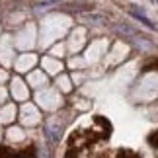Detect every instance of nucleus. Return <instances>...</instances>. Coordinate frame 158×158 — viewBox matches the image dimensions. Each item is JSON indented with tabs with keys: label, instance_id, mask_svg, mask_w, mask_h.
I'll list each match as a JSON object with an SVG mask.
<instances>
[{
	"label": "nucleus",
	"instance_id": "1",
	"mask_svg": "<svg viewBox=\"0 0 158 158\" xmlns=\"http://www.w3.org/2000/svg\"><path fill=\"white\" fill-rule=\"evenodd\" d=\"M63 129H64L63 121L49 119V121H47V125H45V137L49 139L51 143H57L59 139H60V135H63Z\"/></svg>",
	"mask_w": 158,
	"mask_h": 158
},
{
	"label": "nucleus",
	"instance_id": "2",
	"mask_svg": "<svg viewBox=\"0 0 158 158\" xmlns=\"http://www.w3.org/2000/svg\"><path fill=\"white\" fill-rule=\"evenodd\" d=\"M131 16L135 18V20H139V22H143V23H144V26H147V27H150V29H156V26H154V23H152V22L148 20L147 16L143 14V12H139V10H131Z\"/></svg>",
	"mask_w": 158,
	"mask_h": 158
},
{
	"label": "nucleus",
	"instance_id": "3",
	"mask_svg": "<svg viewBox=\"0 0 158 158\" xmlns=\"http://www.w3.org/2000/svg\"><path fill=\"white\" fill-rule=\"evenodd\" d=\"M0 158H27V156H22V154H16V152H0Z\"/></svg>",
	"mask_w": 158,
	"mask_h": 158
},
{
	"label": "nucleus",
	"instance_id": "4",
	"mask_svg": "<svg viewBox=\"0 0 158 158\" xmlns=\"http://www.w3.org/2000/svg\"><path fill=\"white\" fill-rule=\"evenodd\" d=\"M49 2H57V0H43V4H49Z\"/></svg>",
	"mask_w": 158,
	"mask_h": 158
},
{
	"label": "nucleus",
	"instance_id": "5",
	"mask_svg": "<svg viewBox=\"0 0 158 158\" xmlns=\"http://www.w3.org/2000/svg\"><path fill=\"white\" fill-rule=\"evenodd\" d=\"M152 66H154V69H158V60H154V63H152Z\"/></svg>",
	"mask_w": 158,
	"mask_h": 158
}]
</instances>
